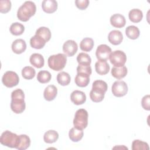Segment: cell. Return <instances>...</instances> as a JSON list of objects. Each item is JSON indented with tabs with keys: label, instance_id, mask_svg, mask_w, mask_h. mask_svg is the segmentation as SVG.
I'll use <instances>...</instances> for the list:
<instances>
[{
	"label": "cell",
	"instance_id": "obj_33",
	"mask_svg": "<svg viewBox=\"0 0 150 150\" xmlns=\"http://www.w3.org/2000/svg\"><path fill=\"white\" fill-rule=\"evenodd\" d=\"M36 74L35 70L31 66H26L22 70V77L26 80L32 79Z\"/></svg>",
	"mask_w": 150,
	"mask_h": 150
},
{
	"label": "cell",
	"instance_id": "obj_24",
	"mask_svg": "<svg viewBox=\"0 0 150 150\" xmlns=\"http://www.w3.org/2000/svg\"><path fill=\"white\" fill-rule=\"evenodd\" d=\"M46 43L45 40L36 35L32 37L30 39V45L31 47L36 49H42L45 46Z\"/></svg>",
	"mask_w": 150,
	"mask_h": 150
},
{
	"label": "cell",
	"instance_id": "obj_29",
	"mask_svg": "<svg viewBox=\"0 0 150 150\" xmlns=\"http://www.w3.org/2000/svg\"><path fill=\"white\" fill-rule=\"evenodd\" d=\"M94 40L90 38H84L80 43V49L84 52L91 51L94 46Z\"/></svg>",
	"mask_w": 150,
	"mask_h": 150
},
{
	"label": "cell",
	"instance_id": "obj_15",
	"mask_svg": "<svg viewBox=\"0 0 150 150\" xmlns=\"http://www.w3.org/2000/svg\"><path fill=\"white\" fill-rule=\"evenodd\" d=\"M76 84L80 87H85L90 83V75L84 73H77L74 80Z\"/></svg>",
	"mask_w": 150,
	"mask_h": 150
},
{
	"label": "cell",
	"instance_id": "obj_31",
	"mask_svg": "<svg viewBox=\"0 0 150 150\" xmlns=\"http://www.w3.org/2000/svg\"><path fill=\"white\" fill-rule=\"evenodd\" d=\"M25 30L24 26L19 23V22H15L13 23L9 28V31L11 33L15 36H19L21 35Z\"/></svg>",
	"mask_w": 150,
	"mask_h": 150
},
{
	"label": "cell",
	"instance_id": "obj_37",
	"mask_svg": "<svg viewBox=\"0 0 150 150\" xmlns=\"http://www.w3.org/2000/svg\"><path fill=\"white\" fill-rule=\"evenodd\" d=\"M11 9V2L9 0H2L0 1V12L2 13L8 12Z\"/></svg>",
	"mask_w": 150,
	"mask_h": 150
},
{
	"label": "cell",
	"instance_id": "obj_9",
	"mask_svg": "<svg viewBox=\"0 0 150 150\" xmlns=\"http://www.w3.org/2000/svg\"><path fill=\"white\" fill-rule=\"evenodd\" d=\"M111 52V49L110 46L102 44L97 47L96 51V56L98 60L106 61L109 59Z\"/></svg>",
	"mask_w": 150,
	"mask_h": 150
},
{
	"label": "cell",
	"instance_id": "obj_21",
	"mask_svg": "<svg viewBox=\"0 0 150 150\" xmlns=\"http://www.w3.org/2000/svg\"><path fill=\"white\" fill-rule=\"evenodd\" d=\"M111 75L117 79H121L126 76L128 73L127 68L125 66L114 67L111 70Z\"/></svg>",
	"mask_w": 150,
	"mask_h": 150
},
{
	"label": "cell",
	"instance_id": "obj_19",
	"mask_svg": "<svg viewBox=\"0 0 150 150\" xmlns=\"http://www.w3.org/2000/svg\"><path fill=\"white\" fill-rule=\"evenodd\" d=\"M95 69L98 74L105 75L108 73L110 67L106 61L98 60L95 64Z\"/></svg>",
	"mask_w": 150,
	"mask_h": 150
},
{
	"label": "cell",
	"instance_id": "obj_5",
	"mask_svg": "<svg viewBox=\"0 0 150 150\" xmlns=\"http://www.w3.org/2000/svg\"><path fill=\"white\" fill-rule=\"evenodd\" d=\"M19 141V135L10 131H4L0 138V142L2 145L12 148H16Z\"/></svg>",
	"mask_w": 150,
	"mask_h": 150
},
{
	"label": "cell",
	"instance_id": "obj_4",
	"mask_svg": "<svg viewBox=\"0 0 150 150\" xmlns=\"http://www.w3.org/2000/svg\"><path fill=\"white\" fill-rule=\"evenodd\" d=\"M88 112L83 108L79 109L76 111L73 120L74 127L79 129L83 130L88 125Z\"/></svg>",
	"mask_w": 150,
	"mask_h": 150
},
{
	"label": "cell",
	"instance_id": "obj_30",
	"mask_svg": "<svg viewBox=\"0 0 150 150\" xmlns=\"http://www.w3.org/2000/svg\"><path fill=\"white\" fill-rule=\"evenodd\" d=\"M57 81L58 83L63 86H67L70 83L71 77L69 73L65 71H61L57 75Z\"/></svg>",
	"mask_w": 150,
	"mask_h": 150
},
{
	"label": "cell",
	"instance_id": "obj_36",
	"mask_svg": "<svg viewBox=\"0 0 150 150\" xmlns=\"http://www.w3.org/2000/svg\"><path fill=\"white\" fill-rule=\"evenodd\" d=\"M92 88H96L106 92L108 88L107 84L105 81L101 80H95L92 84Z\"/></svg>",
	"mask_w": 150,
	"mask_h": 150
},
{
	"label": "cell",
	"instance_id": "obj_2",
	"mask_svg": "<svg viewBox=\"0 0 150 150\" xmlns=\"http://www.w3.org/2000/svg\"><path fill=\"white\" fill-rule=\"evenodd\" d=\"M36 11L35 4L32 1H26L19 8L17 12V17L22 22H27L35 14Z\"/></svg>",
	"mask_w": 150,
	"mask_h": 150
},
{
	"label": "cell",
	"instance_id": "obj_11",
	"mask_svg": "<svg viewBox=\"0 0 150 150\" xmlns=\"http://www.w3.org/2000/svg\"><path fill=\"white\" fill-rule=\"evenodd\" d=\"M70 99L75 105H81L86 102V96L84 92L76 90L71 93Z\"/></svg>",
	"mask_w": 150,
	"mask_h": 150
},
{
	"label": "cell",
	"instance_id": "obj_28",
	"mask_svg": "<svg viewBox=\"0 0 150 150\" xmlns=\"http://www.w3.org/2000/svg\"><path fill=\"white\" fill-rule=\"evenodd\" d=\"M125 34L129 39L135 40L139 36L140 32L138 27L134 25H131L128 26L125 29Z\"/></svg>",
	"mask_w": 150,
	"mask_h": 150
},
{
	"label": "cell",
	"instance_id": "obj_14",
	"mask_svg": "<svg viewBox=\"0 0 150 150\" xmlns=\"http://www.w3.org/2000/svg\"><path fill=\"white\" fill-rule=\"evenodd\" d=\"M12 50L16 54H21L26 49V43L23 39H18L14 40L12 44Z\"/></svg>",
	"mask_w": 150,
	"mask_h": 150
},
{
	"label": "cell",
	"instance_id": "obj_25",
	"mask_svg": "<svg viewBox=\"0 0 150 150\" xmlns=\"http://www.w3.org/2000/svg\"><path fill=\"white\" fill-rule=\"evenodd\" d=\"M59 134L54 130H49L46 132L43 135V140L46 143L52 144L58 139Z\"/></svg>",
	"mask_w": 150,
	"mask_h": 150
},
{
	"label": "cell",
	"instance_id": "obj_16",
	"mask_svg": "<svg viewBox=\"0 0 150 150\" xmlns=\"http://www.w3.org/2000/svg\"><path fill=\"white\" fill-rule=\"evenodd\" d=\"M43 11L47 13H52L57 9V2L54 0H45L42 3Z\"/></svg>",
	"mask_w": 150,
	"mask_h": 150
},
{
	"label": "cell",
	"instance_id": "obj_17",
	"mask_svg": "<svg viewBox=\"0 0 150 150\" xmlns=\"http://www.w3.org/2000/svg\"><path fill=\"white\" fill-rule=\"evenodd\" d=\"M57 94V89L54 85L47 86L43 92V97L45 99L48 101L53 100Z\"/></svg>",
	"mask_w": 150,
	"mask_h": 150
},
{
	"label": "cell",
	"instance_id": "obj_38",
	"mask_svg": "<svg viewBox=\"0 0 150 150\" xmlns=\"http://www.w3.org/2000/svg\"><path fill=\"white\" fill-rule=\"evenodd\" d=\"M77 72L86 73L90 76L92 73V70L90 65L79 64V66L77 67Z\"/></svg>",
	"mask_w": 150,
	"mask_h": 150
},
{
	"label": "cell",
	"instance_id": "obj_1",
	"mask_svg": "<svg viewBox=\"0 0 150 150\" xmlns=\"http://www.w3.org/2000/svg\"><path fill=\"white\" fill-rule=\"evenodd\" d=\"M26 108L25 94L22 89L17 88L11 93V108L15 114H21Z\"/></svg>",
	"mask_w": 150,
	"mask_h": 150
},
{
	"label": "cell",
	"instance_id": "obj_12",
	"mask_svg": "<svg viewBox=\"0 0 150 150\" xmlns=\"http://www.w3.org/2000/svg\"><path fill=\"white\" fill-rule=\"evenodd\" d=\"M110 23L111 25L115 28H121L125 25L126 20L122 15L115 13L111 16Z\"/></svg>",
	"mask_w": 150,
	"mask_h": 150
},
{
	"label": "cell",
	"instance_id": "obj_34",
	"mask_svg": "<svg viewBox=\"0 0 150 150\" xmlns=\"http://www.w3.org/2000/svg\"><path fill=\"white\" fill-rule=\"evenodd\" d=\"M77 61L79 64L90 65L91 63V59L90 56L86 53H80L77 57Z\"/></svg>",
	"mask_w": 150,
	"mask_h": 150
},
{
	"label": "cell",
	"instance_id": "obj_18",
	"mask_svg": "<svg viewBox=\"0 0 150 150\" xmlns=\"http://www.w3.org/2000/svg\"><path fill=\"white\" fill-rule=\"evenodd\" d=\"M30 64L36 67L41 68L44 66L45 60L43 56L39 53H33L29 58Z\"/></svg>",
	"mask_w": 150,
	"mask_h": 150
},
{
	"label": "cell",
	"instance_id": "obj_13",
	"mask_svg": "<svg viewBox=\"0 0 150 150\" xmlns=\"http://www.w3.org/2000/svg\"><path fill=\"white\" fill-rule=\"evenodd\" d=\"M108 39L112 45H118L122 42L123 35L120 30H113L109 33Z\"/></svg>",
	"mask_w": 150,
	"mask_h": 150
},
{
	"label": "cell",
	"instance_id": "obj_40",
	"mask_svg": "<svg viewBox=\"0 0 150 150\" xmlns=\"http://www.w3.org/2000/svg\"><path fill=\"white\" fill-rule=\"evenodd\" d=\"M150 96L149 95H146L143 97L141 100V105L142 108L147 111H149L150 110Z\"/></svg>",
	"mask_w": 150,
	"mask_h": 150
},
{
	"label": "cell",
	"instance_id": "obj_26",
	"mask_svg": "<svg viewBox=\"0 0 150 150\" xmlns=\"http://www.w3.org/2000/svg\"><path fill=\"white\" fill-rule=\"evenodd\" d=\"M128 17L131 22L134 23H138L142 20L143 13L139 9H132L129 12Z\"/></svg>",
	"mask_w": 150,
	"mask_h": 150
},
{
	"label": "cell",
	"instance_id": "obj_39",
	"mask_svg": "<svg viewBox=\"0 0 150 150\" xmlns=\"http://www.w3.org/2000/svg\"><path fill=\"white\" fill-rule=\"evenodd\" d=\"M88 0H76L75 1V4L76 6L80 10L86 9L89 5Z\"/></svg>",
	"mask_w": 150,
	"mask_h": 150
},
{
	"label": "cell",
	"instance_id": "obj_6",
	"mask_svg": "<svg viewBox=\"0 0 150 150\" xmlns=\"http://www.w3.org/2000/svg\"><path fill=\"white\" fill-rule=\"evenodd\" d=\"M110 61L114 67H121L124 66L127 61L125 53L121 50H115L112 52L110 57Z\"/></svg>",
	"mask_w": 150,
	"mask_h": 150
},
{
	"label": "cell",
	"instance_id": "obj_7",
	"mask_svg": "<svg viewBox=\"0 0 150 150\" xmlns=\"http://www.w3.org/2000/svg\"><path fill=\"white\" fill-rule=\"evenodd\" d=\"M19 81L18 75L14 71H7L2 76V82L5 86L12 88L17 86Z\"/></svg>",
	"mask_w": 150,
	"mask_h": 150
},
{
	"label": "cell",
	"instance_id": "obj_35",
	"mask_svg": "<svg viewBox=\"0 0 150 150\" xmlns=\"http://www.w3.org/2000/svg\"><path fill=\"white\" fill-rule=\"evenodd\" d=\"M149 149L148 144L144 141L139 139L133 141L132 143V150H148Z\"/></svg>",
	"mask_w": 150,
	"mask_h": 150
},
{
	"label": "cell",
	"instance_id": "obj_32",
	"mask_svg": "<svg viewBox=\"0 0 150 150\" xmlns=\"http://www.w3.org/2000/svg\"><path fill=\"white\" fill-rule=\"evenodd\" d=\"M52 78L50 73L47 70H41L37 75L38 81L42 84L49 83Z\"/></svg>",
	"mask_w": 150,
	"mask_h": 150
},
{
	"label": "cell",
	"instance_id": "obj_22",
	"mask_svg": "<svg viewBox=\"0 0 150 150\" xmlns=\"http://www.w3.org/2000/svg\"><path fill=\"white\" fill-rule=\"evenodd\" d=\"M105 93V92L100 90L92 88L90 92V97L92 101L94 103H99L103 100Z\"/></svg>",
	"mask_w": 150,
	"mask_h": 150
},
{
	"label": "cell",
	"instance_id": "obj_3",
	"mask_svg": "<svg viewBox=\"0 0 150 150\" xmlns=\"http://www.w3.org/2000/svg\"><path fill=\"white\" fill-rule=\"evenodd\" d=\"M67 62V56L63 53H58L50 56L47 60L49 67L54 71L62 70Z\"/></svg>",
	"mask_w": 150,
	"mask_h": 150
},
{
	"label": "cell",
	"instance_id": "obj_8",
	"mask_svg": "<svg viewBox=\"0 0 150 150\" xmlns=\"http://www.w3.org/2000/svg\"><path fill=\"white\" fill-rule=\"evenodd\" d=\"M128 86L124 81H115L112 86L111 91L113 95L117 97L125 96L128 92Z\"/></svg>",
	"mask_w": 150,
	"mask_h": 150
},
{
	"label": "cell",
	"instance_id": "obj_23",
	"mask_svg": "<svg viewBox=\"0 0 150 150\" xmlns=\"http://www.w3.org/2000/svg\"><path fill=\"white\" fill-rule=\"evenodd\" d=\"M84 132L83 130L79 129L73 127L71 128L69 132V137L73 142H78L80 141L83 137Z\"/></svg>",
	"mask_w": 150,
	"mask_h": 150
},
{
	"label": "cell",
	"instance_id": "obj_27",
	"mask_svg": "<svg viewBox=\"0 0 150 150\" xmlns=\"http://www.w3.org/2000/svg\"><path fill=\"white\" fill-rule=\"evenodd\" d=\"M35 35L42 38L43 40L46 41V42L49 41L51 38V32L50 29L48 28L45 26L39 28L36 30Z\"/></svg>",
	"mask_w": 150,
	"mask_h": 150
},
{
	"label": "cell",
	"instance_id": "obj_20",
	"mask_svg": "<svg viewBox=\"0 0 150 150\" xmlns=\"http://www.w3.org/2000/svg\"><path fill=\"white\" fill-rule=\"evenodd\" d=\"M30 145V138L25 134L19 135V141L16 149L19 150H25Z\"/></svg>",
	"mask_w": 150,
	"mask_h": 150
},
{
	"label": "cell",
	"instance_id": "obj_10",
	"mask_svg": "<svg viewBox=\"0 0 150 150\" xmlns=\"http://www.w3.org/2000/svg\"><path fill=\"white\" fill-rule=\"evenodd\" d=\"M77 44L73 40H68L65 42L63 45V51L64 54L69 57L74 56L77 52Z\"/></svg>",
	"mask_w": 150,
	"mask_h": 150
}]
</instances>
